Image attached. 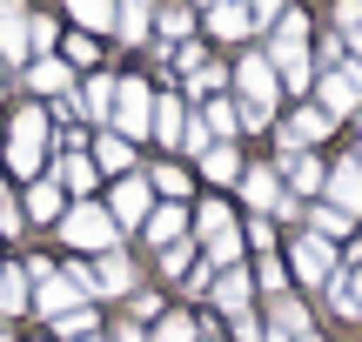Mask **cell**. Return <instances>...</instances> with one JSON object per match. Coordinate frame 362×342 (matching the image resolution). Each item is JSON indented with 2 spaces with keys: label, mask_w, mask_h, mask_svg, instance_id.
I'll list each match as a JSON object with an SVG mask.
<instances>
[{
  "label": "cell",
  "mask_w": 362,
  "mask_h": 342,
  "mask_svg": "<svg viewBox=\"0 0 362 342\" xmlns=\"http://www.w3.org/2000/svg\"><path fill=\"white\" fill-rule=\"evenodd\" d=\"M242 201H248V215H275V222H302V201L282 188V175H275V161H248L242 168Z\"/></svg>",
  "instance_id": "277c9868"
},
{
  "label": "cell",
  "mask_w": 362,
  "mask_h": 342,
  "mask_svg": "<svg viewBox=\"0 0 362 342\" xmlns=\"http://www.w3.org/2000/svg\"><path fill=\"white\" fill-rule=\"evenodd\" d=\"M128 316H134V322H161V295H155V289H134V295H128Z\"/></svg>",
  "instance_id": "b9f144b4"
},
{
  "label": "cell",
  "mask_w": 362,
  "mask_h": 342,
  "mask_svg": "<svg viewBox=\"0 0 362 342\" xmlns=\"http://www.w3.org/2000/svg\"><path fill=\"white\" fill-rule=\"evenodd\" d=\"M349 161H356V168H362V141H356V155H349Z\"/></svg>",
  "instance_id": "7dc6e473"
},
{
  "label": "cell",
  "mask_w": 362,
  "mask_h": 342,
  "mask_svg": "<svg viewBox=\"0 0 362 342\" xmlns=\"http://www.w3.org/2000/svg\"><path fill=\"white\" fill-rule=\"evenodd\" d=\"M54 336H61V342L101 336V309H94V302H81V309H67V316H54Z\"/></svg>",
  "instance_id": "836d02e7"
},
{
  "label": "cell",
  "mask_w": 362,
  "mask_h": 342,
  "mask_svg": "<svg viewBox=\"0 0 362 342\" xmlns=\"http://www.w3.org/2000/svg\"><path fill=\"white\" fill-rule=\"evenodd\" d=\"M194 114H202L208 141H242V121H235V94H208V101H194Z\"/></svg>",
  "instance_id": "f1b7e54d"
},
{
  "label": "cell",
  "mask_w": 362,
  "mask_h": 342,
  "mask_svg": "<svg viewBox=\"0 0 362 342\" xmlns=\"http://www.w3.org/2000/svg\"><path fill=\"white\" fill-rule=\"evenodd\" d=\"M155 7H161V0H115V34H107V40L148 47V40H155Z\"/></svg>",
  "instance_id": "d6986e66"
},
{
  "label": "cell",
  "mask_w": 362,
  "mask_h": 342,
  "mask_svg": "<svg viewBox=\"0 0 362 342\" xmlns=\"http://www.w3.org/2000/svg\"><path fill=\"white\" fill-rule=\"evenodd\" d=\"M148 182H155L161 201H194V175L181 168V161H155V168H148Z\"/></svg>",
  "instance_id": "1f68e13d"
},
{
  "label": "cell",
  "mask_w": 362,
  "mask_h": 342,
  "mask_svg": "<svg viewBox=\"0 0 362 342\" xmlns=\"http://www.w3.org/2000/svg\"><path fill=\"white\" fill-rule=\"evenodd\" d=\"M188 94L181 88H155V128H148V141H161L168 155H181V134H188Z\"/></svg>",
  "instance_id": "30bf717a"
},
{
  "label": "cell",
  "mask_w": 362,
  "mask_h": 342,
  "mask_svg": "<svg viewBox=\"0 0 362 342\" xmlns=\"http://www.w3.org/2000/svg\"><path fill=\"white\" fill-rule=\"evenodd\" d=\"M322 289H329V309H336L342 322H362V262L356 269H336Z\"/></svg>",
  "instance_id": "83f0119b"
},
{
  "label": "cell",
  "mask_w": 362,
  "mask_h": 342,
  "mask_svg": "<svg viewBox=\"0 0 362 342\" xmlns=\"http://www.w3.org/2000/svg\"><path fill=\"white\" fill-rule=\"evenodd\" d=\"M47 175L67 188V201H94V195H101V168H94L88 148H67V155H54V168H47Z\"/></svg>",
  "instance_id": "8fae6325"
},
{
  "label": "cell",
  "mask_w": 362,
  "mask_h": 342,
  "mask_svg": "<svg viewBox=\"0 0 362 342\" xmlns=\"http://www.w3.org/2000/svg\"><path fill=\"white\" fill-rule=\"evenodd\" d=\"M81 302H88V295H81L74 282H67L61 269H54L47 282H34V302H27V309H34L40 322H54V316H67V309H81Z\"/></svg>",
  "instance_id": "7402d4cb"
},
{
  "label": "cell",
  "mask_w": 362,
  "mask_h": 342,
  "mask_svg": "<svg viewBox=\"0 0 362 342\" xmlns=\"http://www.w3.org/2000/svg\"><path fill=\"white\" fill-rule=\"evenodd\" d=\"M61 61L74 67V74L81 67L94 74V67H101V34H61Z\"/></svg>",
  "instance_id": "e575fe53"
},
{
  "label": "cell",
  "mask_w": 362,
  "mask_h": 342,
  "mask_svg": "<svg viewBox=\"0 0 362 342\" xmlns=\"http://www.w3.org/2000/svg\"><path fill=\"white\" fill-rule=\"evenodd\" d=\"M61 208H67V188L54 182V175L27 182V195H21V215H27L34 228H54V222H61Z\"/></svg>",
  "instance_id": "ffe728a7"
},
{
  "label": "cell",
  "mask_w": 362,
  "mask_h": 342,
  "mask_svg": "<svg viewBox=\"0 0 362 342\" xmlns=\"http://www.w3.org/2000/svg\"><path fill=\"white\" fill-rule=\"evenodd\" d=\"M242 242H248V255H269V249H275V215H248Z\"/></svg>",
  "instance_id": "ab89813d"
},
{
  "label": "cell",
  "mask_w": 362,
  "mask_h": 342,
  "mask_svg": "<svg viewBox=\"0 0 362 342\" xmlns=\"http://www.w3.org/2000/svg\"><path fill=\"white\" fill-rule=\"evenodd\" d=\"M7 168L21 182H40L54 168V121H47V101H21L7 114Z\"/></svg>",
  "instance_id": "7a4b0ae2"
},
{
  "label": "cell",
  "mask_w": 362,
  "mask_h": 342,
  "mask_svg": "<svg viewBox=\"0 0 362 342\" xmlns=\"http://www.w3.org/2000/svg\"><path fill=\"white\" fill-rule=\"evenodd\" d=\"M302 228L322 235V242H349L356 235V215H342L336 201H302Z\"/></svg>",
  "instance_id": "4316f807"
},
{
  "label": "cell",
  "mask_w": 362,
  "mask_h": 342,
  "mask_svg": "<svg viewBox=\"0 0 362 342\" xmlns=\"http://www.w3.org/2000/svg\"><path fill=\"white\" fill-rule=\"evenodd\" d=\"M202 329H208V322H194V316H161L148 342H202Z\"/></svg>",
  "instance_id": "f35d334b"
},
{
  "label": "cell",
  "mask_w": 362,
  "mask_h": 342,
  "mask_svg": "<svg viewBox=\"0 0 362 342\" xmlns=\"http://www.w3.org/2000/svg\"><path fill=\"white\" fill-rule=\"evenodd\" d=\"M288 289H296V282H288V262H282V255H255V295H288Z\"/></svg>",
  "instance_id": "8d00e7d4"
},
{
  "label": "cell",
  "mask_w": 362,
  "mask_h": 342,
  "mask_svg": "<svg viewBox=\"0 0 362 342\" xmlns=\"http://www.w3.org/2000/svg\"><path fill=\"white\" fill-rule=\"evenodd\" d=\"M336 34L349 47V61H362V0H336Z\"/></svg>",
  "instance_id": "74e56055"
},
{
  "label": "cell",
  "mask_w": 362,
  "mask_h": 342,
  "mask_svg": "<svg viewBox=\"0 0 362 342\" xmlns=\"http://www.w3.org/2000/svg\"><path fill=\"white\" fill-rule=\"evenodd\" d=\"M329 134H336V114H322L315 101H296V114L282 121L275 141H282V148H315V141H329Z\"/></svg>",
  "instance_id": "e0dca14e"
},
{
  "label": "cell",
  "mask_w": 362,
  "mask_h": 342,
  "mask_svg": "<svg viewBox=\"0 0 362 342\" xmlns=\"http://www.w3.org/2000/svg\"><path fill=\"white\" fill-rule=\"evenodd\" d=\"M21 228H27V215H21V195H0V235H21Z\"/></svg>",
  "instance_id": "7bdbcfd3"
},
{
  "label": "cell",
  "mask_w": 362,
  "mask_h": 342,
  "mask_svg": "<svg viewBox=\"0 0 362 342\" xmlns=\"http://www.w3.org/2000/svg\"><path fill=\"white\" fill-rule=\"evenodd\" d=\"M275 175H282V188L296 201H315L322 182H329V161L315 155V148H282V155H275Z\"/></svg>",
  "instance_id": "ba28073f"
},
{
  "label": "cell",
  "mask_w": 362,
  "mask_h": 342,
  "mask_svg": "<svg viewBox=\"0 0 362 342\" xmlns=\"http://www.w3.org/2000/svg\"><path fill=\"white\" fill-rule=\"evenodd\" d=\"M282 262H288V282H296V289H322V282L342 269V255H336V242H322V235L302 228V235L282 249Z\"/></svg>",
  "instance_id": "8992f818"
},
{
  "label": "cell",
  "mask_w": 362,
  "mask_h": 342,
  "mask_svg": "<svg viewBox=\"0 0 362 342\" xmlns=\"http://www.w3.org/2000/svg\"><path fill=\"white\" fill-rule=\"evenodd\" d=\"M194 34V7H188V0H168V7H155V47H181V40H188Z\"/></svg>",
  "instance_id": "f546056e"
},
{
  "label": "cell",
  "mask_w": 362,
  "mask_h": 342,
  "mask_svg": "<svg viewBox=\"0 0 362 342\" xmlns=\"http://www.w3.org/2000/svg\"><path fill=\"white\" fill-rule=\"evenodd\" d=\"M74 67L61 61V54H40V61H27V101H61V94H74Z\"/></svg>",
  "instance_id": "5bb4252c"
},
{
  "label": "cell",
  "mask_w": 362,
  "mask_h": 342,
  "mask_svg": "<svg viewBox=\"0 0 362 342\" xmlns=\"http://www.w3.org/2000/svg\"><path fill=\"white\" fill-rule=\"evenodd\" d=\"M282 13H288V0H248V27H255V34H269Z\"/></svg>",
  "instance_id": "60d3db41"
},
{
  "label": "cell",
  "mask_w": 362,
  "mask_h": 342,
  "mask_svg": "<svg viewBox=\"0 0 362 342\" xmlns=\"http://www.w3.org/2000/svg\"><path fill=\"white\" fill-rule=\"evenodd\" d=\"M356 134H362V107H356Z\"/></svg>",
  "instance_id": "681fc988"
},
{
  "label": "cell",
  "mask_w": 362,
  "mask_h": 342,
  "mask_svg": "<svg viewBox=\"0 0 362 342\" xmlns=\"http://www.w3.org/2000/svg\"><path fill=\"white\" fill-rule=\"evenodd\" d=\"M34 61V7L27 0H0V67Z\"/></svg>",
  "instance_id": "9c48e42d"
},
{
  "label": "cell",
  "mask_w": 362,
  "mask_h": 342,
  "mask_svg": "<svg viewBox=\"0 0 362 342\" xmlns=\"http://www.w3.org/2000/svg\"><path fill=\"white\" fill-rule=\"evenodd\" d=\"M309 329H315V316H309V302H302V289L269 295V329H262V342H296Z\"/></svg>",
  "instance_id": "4fadbf2b"
},
{
  "label": "cell",
  "mask_w": 362,
  "mask_h": 342,
  "mask_svg": "<svg viewBox=\"0 0 362 342\" xmlns=\"http://www.w3.org/2000/svg\"><path fill=\"white\" fill-rule=\"evenodd\" d=\"M88 282H94V295H134V289H141V276H134V255H128V249L88 255Z\"/></svg>",
  "instance_id": "7c38bea8"
},
{
  "label": "cell",
  "mask_w": 362,
  "mask_h": 342,
  "mask_svg": "<svg viewBox=\"0 0 362 342\" xmlns=\"http://www.w3.org/2000/svg\"><path fill=\"white\" fill-rule=\"evenodd\" d=\"M194 249H202L194 235H181V242H168V249H155V255H161V276H168V282H188V269L202 262Z\"/></svg>",
  "instance_id": "d590c367"
},
{
  "label": "cell",
  "mask_w": 362,
  "mask_h": 342,
  "mask_svg": "<svg viewBox=\"0 0 362 342\" xmlns=\"http://www.w3.org/2000/svg\"><path fill=\"white\" fill-rule=\"evenodd\" d=\"M202 20H208V40H221V47H235V40L255 34V27H248V0H215Z\"/></svg>",
  "instance_id": "cb8c5ba5"
},
{
  "label": "cell",
  "mask_w": 362,
  "mask_h": 342,
  "mask_svg": "<svg viewBox=\"0 0 362 342\" xmlns=\"http://www.w3.org/2000/svg\"><path fill=\"white\" fill-rule=\"evenodd\" d=\"M155 201H161V195H155V182H148V168H134V175H121V182L107 188L101 208L115 215L121 235H128V228H141V222H148V208H155Z\"/></svg>",
  "instance_id": "52a82bcc"
},
{
  "label": "cell",
  "mask_w": 362,
  "mask_h": 342,
  "mask_svg": "<svg viewBox=\"0 0 362 342\" xmlns=\"http://www.w3.org/2000/svg\"><path fill=\"white\" fill-rule=\"evenodd\" d=\"M356 262H362V235H356Z\"/></svg>",
  "instance_id": "f907efd6"
},
{
  "label": "cell",
  "mask_w": 362,
  "mask_h": 342,
  "mask_svg": "<svg viewBox=\"0 0 362 342\" xmlns=\"http://www.w3.org/2000/svg\"><path fill=\"white\" fill-rule=\"evenodd\" d=\"M228 228H242V222H235V208H228L221 195L188 201V235H194V242H215V235H228Z\"/></svg>",
  "instance_id": "484cf974"
},
{
  "label": "cell",
  "mask_w": 362,
  "mask_h": 342,
  "mask_svg": "<svg viewBox=\"0 0 362 342\" xmlns=\"http://www.w3.org/2000/svg\"><path fill=\"white\" fill-rule=\"evenodd\" d=\"M0 107H7V94H0Z\"/></svg>",
  "instance_id": "f5cc1de1"
},
{
  "label": "cell",
  "mask_w": 362,
  "mask_h": 342,
  "mask_svg": "<svg viewBox=\"0 0 362 342\" xmlns=\"http://www.w3.org/2000/svg\"><path fill=\"white\" fill-rule=\"evenodd\" d=\"M54 228H61V242H67V249H81V255H107V249H121V222L101 208V195H94V201H67Z\"/></svg>",
  "instance_id": "3957f363"
},
{
  "label": "cell",
  "mask_w": 362,
  "mask_h": 342,
  "mask_svg": "<svg viewBox=\"0 0 362 342\" xmlns=\"http://www.w3.org/2000/svg\"><path fill=\"white\" fill-rule=\"evenodd\" d=\"M228 88H235V121H242V134L275 128V101H282V81H275V61H269L262 47H248L242 61L228 67Z\"/></svg>",
  "instance_id": "6da1fadb"
},
{
  "label": "cell",
  "mask_w": 362,
  "mask_h": 342,
  "mask_svg": "<svg viewBox=\"0 0 362 342\" xmlns=\"http://www.w3.org/2000/svg\"><path fill=\"white\" fill-rule=\"evenodd\" d=\"M296 342H322V336H315V329H309V336H296Z\"/></svg>",
  "instance_id": "c3c4849f"
},
{
  "label": "cell",
  "mask_w": 362,
  "mask_h": 342,
  "mask_svg": "<svg viewBox=\"0 0 362 342\" xmlns=\"http://www.w3.org/2000/svg\"><path fill=\"white\" fill-rule=\"evenodd\" d=\"M81 342H107V336H81Z\"/></svg>",
  "instance_id": "816d5d0a"
},
{
  "label": "cell",
  "mask_w": 362,
  "mask_h": 342,
  "mask_svg": "<svg viewBox=\"0 0 362 342\" xmlns=\"http://www.w3.org/2000/svg\"><path fill=\"white\" fill-rule=\"evenodd\" d=\"M107 128H115L121 141H148V128H155V81L121 74L115 81V114H107Z\"/></svg>",
  "instance_id": "5b68a950"
},
{
  "label": "cell",
  "mask_w": 362,
  "mask_h": 342,
  "mask_svg": "<svg viewBox=\"0 0 362 342\" xmlns=\"http://www.w3.org/2000/svg\"><path fill=\"white\" fill-rule=\"evenodd\" d=\"M0 342H13V329H7V322H0Z\"/></svg>",
  "instance_id": "bcb514c9"
},
{
  "label": "cell",
  "mask_w": 362,
  "mask_h": 342,
  "mask_svg": "<svg viewBox=\"0 0 362 342\" xmlns=\"http://www.w3.org/2000/svg\"><path fill=\"white\" fill-rule=\"evenodd\" d=\"M88 155H94V168H101V175H115V182H121V175H134V168H141L134 141H121L115 128H101V134H94V148H88Z\"/></svg>",
  "instance_id": "d4e9b609"
},
{
  "label": "cell",
  "mask_w": 362,
  "mask_h": 342,
  "mask_svg": "<svg viewBox=\"0 0 362 342\" xmlns=\"http://www.w3.org/2000/svg\"><path fill=\"white\" fill-rule=\"evenodd\" d=\"M175 88L188 94V107H194V101H208V94H228V67H221V61H202V67H188Z\"/></svg>",
  "instance_id": "4dcf8cb0"
},
{
  "label": "cell",
  "mask_w": 362,
  "mask_h": 342,
  "mask_svg": "<svg viewBox=\"0 0 362 342\" xmlns=\"http://www.w3.org/2000/svg\"><path fill=\"white\" fill-rule=\"evenodd\" d=\"M67 13H74V27L81 34H115V0H67Z\"/></svg>",
  "instance_id": "d6a6232c"
},
{
  "label": "cell",
  "mask_w": 362,
  "mask_h": 342,
  "mask_svg": "<svg viewBox=\"0 0 362 342\" xmlns=\"http://www.w3.org/2000/svg\"><path fill=\"white\" fill-rule=\"evenodd\" d=\"M194 168H202V182H221V188L242 182V168H248V161H242V141H208L202 155H194Z\"/></svg>",
  "instance_id": "603a6c76"
},
{
  "label": "cell",
  "mask_w": 362,
  "mask_h": 342,
  "mask_svg": "<svg viewBox=\"0 0 362 342\" xmlns=\"http://www.w3.org/2000/svg\"><path fill=\"white\" fill-rule=\"evenodd\" d=\"M115 81H121V74H101V67H94V74H81L74 94H67V101H74V114L107 128V114H115Z\"/></svg>",
  "instance_id": "2e32d148"
},
{
  "label": "cell",
  "mask_w": 362,
  "mask_h": 342,
  "mask_svg": "<svg viewBox=\"0 0 362 342\" xmlns=\"http://www.w3.org/2000/svg\"><path fill=\"white\" fill-rule=\"evenodd\" d=\"M315 201H336L342 215H356V222H362V168H356L349 155L329 161V182H322V195H315Z\"/></svg>",
  "instance_id": "ac0fdd59"
},
{
  "label": "cell",
  "mask_w": 362,
  "mask_h": 342,
  "mask_svg": "<svg viewBox=\"0 0 362 342\" xmlns=\"http://www.w3.org/2000/svg\"><path fill=\"white\" fill-rule=\"evenodd\" d=\"M188 235V201H155L148 208V222H141V242L148 249H168V242Z\"/></svg>",
  "instance_id": "44dd1931"
},
{
  "label": "cell",
  "mask_w": 362,
  "mask_h": 342,
  "mask_svg": "<svg viewBox=\"0 0 362 342\" xmlns=\"http://www.w3.org/2000/svg\"><path fill=\"white\" fill-rule=\"evenodd\" d=\"M188 7H194V13H208V7H215V0H188Z\"/></svg>",
  "instance_id": "f6af8a7d"
},
{
  "label": "cell",
  "mask_w": 362,
  "mask_h": 342,
  "mask_svg": "<svg viewBox=\"0 0 362 342\" xmlns=\"http://www.w3.org/2000/svg\"><path fill=\"white\" fill-rule=\"evenodd\" d=\"M115 342H148V336H141V322H121V329H115Z\"/></svg>",
  "instance_id": "ee69618b"
},
{
  "label": "cell",
  "mask_w": 362,
  "mask_h": 342,
  "mask_svg": "<svg viewBox=\"0 0 362 342\" xmlns=\"http://www.w3.org/2000/svg\"><path fill=\"white\" fill-rule=\"evenodd\" d=\"M208 302H215V316H248V309H255V276H248V262L221 269L215 289H208Z\"/></svg>",
  "instance_id": "9a60e30c"
}]
</instances>
